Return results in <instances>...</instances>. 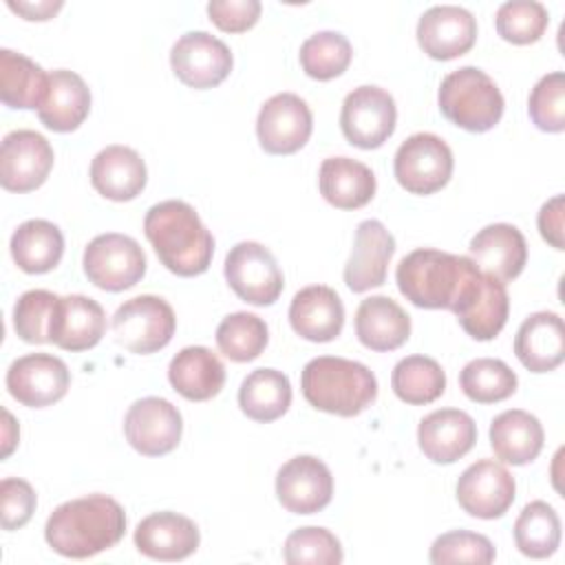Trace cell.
<instances>
[{
	"label": "cell",
	"instance_id": "cell-17",
	"mask_svg": "<svg viewBox=\"0 0 565 565\" xmlns=\"http://www.w3.org/2000/svg\"><path fill=\"white\" fill-rule=\"evenodd\" d=\"M461 329L475 340H492L501 333L510 313V298L505 282L490 274H479L468 282L457 305L452 307Z\"/></svg>",
	"mask_w": 565,
	"mask_h": 565
},
{
	"label": "cell",
	"instance_id": "cell-27",
	"mask_svg": "<svg viewBox=\"0 0 565 565\" xmlns=\"http://www.w3.org/2000/svg\"><path fill=\"white\" fill-rule=\"evenodd\" d=\"M519 362L532 373L554 371L565 358V329L554 311L530 313L514 338Z\"/></svg>",
	"mask_w": 565,
	"mask_h": 565
},
{
	"label": "cell",
	"instance_id": "cell-8",
	"mask_svg": "<svg viewBox=\"0 0 565 565\" xmlns=\"http://www.w3.org/2000/svg\"><path fill=\"white\" fill-rule=\"evenodd\" d=\"M84 274L104 291H124L146 274V254L126 234L106 232L95 236L84 249Z\"/></svg>",
	"mask_w": 565,
	"mask_h": 565
},
{
	"label": "cell",
	"instance_id": "cell-15",
	"mask_svg": "<svg viewBox=\"0 0 565 565\" xmlns=\"http://www.w3.org/2000/svg\"><path fill=\"white\" fill-rule=\"evenodd\" d=\"M71 384L68 366L49 353H29L11 362L7 388L13 399L29 408H44L60 402Z\"/></svg>",
	"mask_w": 565,
	"mask_h": 565
},
{
	"label": "cell",
	"instance_id": "cell-37",
	"mask_svg": "<svg viewBox=\"0 0 565 565\" xmlns=\"http://www.w3.org/2000/svg\"><path fill=\"white\" fill-rule=\"evenodd\" d=\"M514 543L527 558H547L561 545V519L545 501L527 503L514 521Z\"/></svg>",
	"mask_w": 565,
	"mask_h": 565
},
{
	"label": "cell",
	"instance_id": "cell-24",
	"mask_svg": "<svg viewBox=\"0 0 565 565\" xmlns=\"http://www.w3.org/2000/svg\"><path fill=\"white\" fill-rule=\"evenodd\" d=\"M106 331V313L102 305L82 294L60 296L53 320H51V342L64 351H86L93 349Z\"/></svg>",
	"mask_w": 565,
	"mask_h": 565
},
{
	"label": "cell",
	"instance_id": "cell-31",
	"mask_svg": "<svg viewBox=\"0 0 565 565\" xmlns=\"http://www.w3.org/2000/svg\"><path fill=\"white\" fill-rule=\"evenodd\" d=\"M545 433L541 422L521 408H510L499 413L490 424V446L497 459L525 466L539 457L543 450Z\"/></svg>",
	"mask_w": 565,
	"mask_h": 565
},
{
	"label": "cell",
	"instance_id": "cell-12",
	"mask_svg": "<svg viewBox=\"0 0 565 565\" xmlns=\"http://www.w3.org/2000/svg\"><path fill=\"white\" fill-rule=\"evenodd\" d=\"M313 117L307 102L294 93L269 97L256 119L260 148L269 154H294L311 137Z\"/></svg>",
	"mask_w": 565,
	"mask_h": 565
},
{
	"label": "cell",
	"instance_id": "cell-25",
	"mask_svg": "<svg viewBox=\"0 0 565 565\" xmlns=\"http://www.w3.org/2000/svg\"><path fill=\"white\" fill-rule=\"evenodd\" d=\"M291 329L309 342H331L344 327V305L335 289L309 285L289 305Z\"/></svg>",
	"mask_w": 565,
	"mask_h": 565
},
{
	"label": "cell",
	"instance_id": "cell-44",
	"mask_svg": "<svg viewBox=\"0 0 565 565\" xmlns=\"http://www.w3.org/2000/svg\"><path fill=\"white\" fill-rule=\"evenodd\" d=\"M532 124L543 132L565 130V73L554 71L543 75L527 99Z\"/></svg>",
	"mask_w": 565,
	"mask_h": 565
},
{
	"label": "cell",
	"instance_id": "cell-21",
	"mask_svg": "<svg viewBox=\"0 0 565 565\" xmlns=\"http://www.w3.org/2000/svg\"><path fill=\"white\" fill-rule=\"evenodd\" d=\"M417 441L433 463H455L472 450L477 424L466 411L439 408L419 422Z\"/></svg>",
	"mask_w": 565,
	"mask_h": 565
},
{
	"label": "cell",
	"instance_id": "cell-45",
	"mask_svg": "<svg viewBox=\"0 0 565 565\" xmlns=\"http://www.w3.org/2000/svg\"><path fill=\"white\" fill-rule=\"evenodd\" d=\"M430 563L446 565V563H481L488 565L497 558L494 545L488 536L468 532V530H452L437 536L430 545L428 554Z\"/></svg>",
	"mask_w": 565,
	"mask_h": 565
},
{
	"label": "cell",
	"instance_id": "cell-49",
	"mask_svg": "<svg viewBox=\"0 0 565 565\" xmlns=\"http://www.w3.org/2000/svg\"><path fill=\"white\" fill-rule=\"evenodd\" d=\"M9 4V9L11 11H15V13H20L24 20H49V18H53L60 9H62V0H42V2H22V0H18V2H13V0H9L7 2Z\"/></svg>",
	"mask_w": 565,
	"mask_h": 565
},
{
	"label": "cell",
	"instance_id": "cell-13",
	"mask_svg": "<svg viewBox=\"0 0 565 565\" xmlns=\"http://www.w3.org/2000/svg\"><path fill=\"white\" fill-rule=\"evenodd\" d=\"M124 433L137 452L146 457H161L179 446L183 419L172 402L163 397H141L128 408L124 417Z\"/></svg>",
	"mask_w": 565,
	"mask_h": 565
},
{
	"label": "cell",
	"instance_id": "cell-50",
	"mask_svg": "<svg viewBox=\"0 0 565 565\" xmlns=\"http://www.w3.org/2000/svg\"><path fill=\"white\" fill-rule=\"evenodd\" d=\"M4 415V444H2V457H9L11 450L15 448L18 444V424L13 422L11 413L9 411H2Z\"/></svg>",
	"mask_w": 565,
	"mask_h": 565
},
{
	"label": "cell",
	"instance_id": "cell-20",
	"mask_svg": "<svg viewBox=\"0 0 565 565\" xmlns=\"http://www.w3.org/2000/svg\"><path fill=\"white\" fill-rule=\"evenodd\" d=\"M395 254V238L382 221L366 218L355 230L351 256L344 265V282L353 294L384 285L388 263Z\"/></svg>",
	"mask_w": 565,
	"mask_h": 565
},
{
	"label": "cell",
	"instance_id": "cell-10",
	"mask_svg": "<svg viewBox=\"0 0 565 565\" xmlns=\"http://www.w3.org/2000/svg\"><path fill=\"white\" fill-rule=\"evenodd\" d=\"M397 106L388 90L380 86L353 88L340 110V128L351 146L362 150L380 148L395 130Z\"/></svg>",
	"mask_w": 565,
	"mask_h": 565
},
{
	"label": "cell",
	"instance_id": "cell-3",
	"mask_svg": "<svg viewBox=\"0 0 565 565\" xmlns=\"http://www.w3.org/2000/svg\"><path fill=\"white\" fill-rule=\"evenodd\" d=\"M479 267L468 256L430 247L406 254L395 271L399 294L422 309H448L457 305Z\"/></svg>",
	"mask_w": 565,
	"mask_h": 565
},
{
	"label": "cell",
	"instance_id": "cell-48",
	"mask_svg": "<svg viewBox=\"0 0 565 565\" xmlns=\"http://www.w3.org/2000/svg\"><path fill=\"white\" fill-rule=\"evenodd\" d=\"M563 214H565V196L556 194L550 201H545L539 210L536 223L539 232L545 243H550L554 249L563 252L565 249V238H563Z\"/></svg>",
	"mask_w": 565,
	"mask_h": 565
},
{
	"label": "cell",
	"instance_id": "cell-39",
	"mask_svg": "<svg viewBox=\"0 0 565 565\" xmlns=\"http://www.w3.org/2000/svg\"><path fill=\"white\" fill-rule=\"evenodd\" d=\"M269 342V329L263 318L249 311L225 316L216 327V347L232 362L256 360Z\"/></svg>",
	"mask_w": 565,
	"mask_h": 565
},
{
	"label": "cell",
	"instance_id": "cell-7",
	"mask_svg": "<svg viewBox=\"0 0 565 565\" xmlns=\"http://www.w3.org/2000/svg\"><path fill=\"white\" fill-rule=\"evenodd\" d=\"M452 150L433 132H415L395 152L393 172L397 183L411 194H433L452 174Z\"/></svg>",
	"mask_w": 565,
	"mask_h": 565
},
{
	"label": "cell",
	"instance_id": "cell-1",
	"mask_svg": "<svg viewBox=\"0 0 565 565\" xmlns=\"http://www.w3.org/2000/svg\"><path fill=\"white\" fill-rule=\"evenodd\" d=\"M126 532L124 508L106 494H88L57 505L44 525L53 552L66 558H90L115 547Z\"/></svg>",
	"mask_w": 565,
	"mask_h": 565
},
{
	"label": "cell",
	"instance_id": "cell-29",
	"mask_svg": "<svg viewBox=\"0 0 565 565\" xmlns=\"http://www.w3.org/2000/svg\"><path fill=\"white\" fill-rule=\"evenodd\" d=\"M318 185L324 201L333 207L358 210L373 199L377 183L366 163L349 157H329L320 166Z\"/></svg>",
	"mask_w": 565,
	"mask_h": 565
},
{
	"label": "cell",
	"instance_id": "cell-41",
	"mask_svg": "<svg viewBox=\"0 0 565 565\" xmlns=\"http://www.w3.org/2000/svg\"><path fill=\"white\" fill-rule=\"evenodd\" d=\"M494 24L505 42L523 46L536 42L545 33L550 13L536 0H508L497 9Z\"/></svg>",
	"mask_w": 565,
	"mask_h": 565
},
{
	"label": "cell",
	"instance_id": "cell-40",
	"mask_svg": "<svg viewBox=\"0 0 565 565\" xmlns=\"http://www.w3.org/2000/svg\"><path fill=\"white\" fill-rule=\"evenodd\" d=\"M351 42L338 31H318L300 46L302 71L318 82L333 79L351 64Z\"/></svg>",
	"mask_w": 565,
	"mask_h": 565
},
{
	"label": "cell",
	"instance_id": "cell-11",
	"mask_svg": "<svg viewBox=\"0 0 565 565\" xmlns=\"http://www.w3.org/2000/svg\"><path fill=\"white\" fill-rule=\"evenodd\" d=\"M232 64L234 60L227 44L207 31L183 33L170 51L174 75L196 90L218 86L230 75Z\"/></svg>",
	"mask_w": 565,
	"mask_h": 565
},
{
	"label": "cell",
	"instance_id": "cell-4",
	"mask_svg": "<svg viewBox=\"0 0 565 565\" xmlns=\"http://www.w3.org/2000/svg\"><path fill=\"white\" fill-rule=\"evenodd\" d=\"M305 399L331 415L355 417L377 397V380L369 366L355 360L320 355L305 364L300 375Z\"/></svg>",
	"mask_w": 565,
	"mask_h": 565
},
{
	"label": "cell",
	"instance_id": "cell-34",
	"mask_svg": "<svg viewBox=\"0 0 565 565\" xmlns=\"http://www.w3.org/2000/svg\"><path fill=\"white\" fill-rule=\"evenodd\" d=\"M11 256L26 274L51 271L64 254L62 230L44 218H31L18 225L11 236Z\"/></svg>",
	"mask_w": 565,
	"mask_h": 565
},
{
	"label": "cell",
	"instance_id": "cell-26",
	"mask_svg": "<svg viewBox=\"0 0 565 565\" xmlns=\"http://www.w3.org/2000/svg\"><path fill=\"white\" fill-rule=\"evenodd\" d=\"M148 170L141 154L128 146H106L90 161L93 188L110 201H130L146 188Z\"/></svg>",
	"mask_w": 565,
	"mask_h": 565
},
{
	"label": "cell",
	"instance_id": "cell-38",
	"mask_svg": "<svg viewBox=\"0 0 565 565\" xmlns=\"http://www.w3.org/2000/svg\"><path fill=\"white\" fill-rule=\"evenodd\" d=\"M516 373L497 358L470 360L459 373V386L463 395L477 404L503 402L516 391Z\"/></svg>",
	"mask_w": 565,
	"mask_h": 565
},
{
	"label": "cell",
	"instance_id": "cell-46",
	"mask_svg": "<svg viewBox=\"0 0 565 565\" xmlns=\"http://www.w3.org/2000/svg\"><path fill=\"white\" fill-rule=\"evenodd\" d=\"M35 490L29 481L7 477L0 483V523L2 530H18L29 523L35 512Z\"/></svg>",
	"mask_w": 565,
	"mask_h": 565
},
{
	"label": "cell",
	"instance_id": "cell-6",
	"mask_svg": "<svg viewBox=\"0 0 565 565\" xmlns=\"http://www.w3.org/2000/svg\"><path fill=\"white\" fill-rule=\"evenodd\" d=\"M177 329L172 307L159 296H135L126 300L113 316V333L117 344L137 355L163 349Z\"/></svg>",
	"mask_w": 565,
	"mask_h": 565
},
{
	"label": "cell",
	"instance_id": "cell-47",
	"mask_svg": "<svg viewBox=\"0 0 565 565\" xmlns=\"http://www.w3.org/2000/svg\"><path fill=\"white\" fill-rule=\"evenodd\" d=\"M210 20L227 33H243L258 22V0H212L207 4Z\"/></svg>",
	"mask_w": 565,
	"mask_h": 565
},
{
	"label": "cell",
	"instance_id": "cell-35",
	"mask_svg": "<svg viewBox=\"0 0 565 565\" xmlns=\"http://www.w3.org/2000/svg\"><path fill=\"white\" fill-rule=\"evenodd\" d=\"M291 404V384L282 371L256 369L238 388V406L254 422H274Z\"/></svg>",
	"mask_w": 565,
	"mask_h": 565
},
{
	"label": "cell",
	"instance_id": "cell-30",
	"mask_svg": "<svg viewBox=\"0 0 565 565\" xmlns=\"http://www.w3.org/2000/svg\"><path fill=\"white\" fill-rule=\"evenodd\" d=\"M355 335L371 351H395L411 335V318L393 298L371 296L355 311Z\"/></svg>",
	"mask_w": 565,
	"mask_h": 565
},
{
	"label": "cell",
	"instance_id": "cell-33",
	"mask_svg": "<svg viewBox=\"0 0 565 565\" xmlns=\"http://www.w3.org/2000/svg\"><path fill=\"white\" fill-rule=\"evenodd\" d=\"M49 79L51 73L26 55L11 49L0 51V97L4 106L40 110L49 95Z\"/></svg>",
	"mask_w": 565,
	"mask_h": 565
},
{
	"label": "cell",
	"instance_id": "cell-43",
	"mask_svg": "<svg viewBox=\"0 0 565 565\" xmlns=\"http://www.w3.org/2000/svg\"><path fill=\"white\" fill-rule=\"evenodd\" d=\"M57 294L46 289L24 291L13 307V329L29 344L51 342V320L57 305Z\"/></svg>",
	"mask_w": 565,
	"mask_h": 565
},
{
	"label": "cell",
	"instance_id": "cell-28",
	"mask_svg": "<svg viewBox=\"0 0 565 565\" xmlns=\"http://www.w3.org/2000/svg\"><path fill=\"white\" fill-rule=\"evenodd\" d=\"M168 380L181 397L205 402L221 393L225 366L207 347H185L170 360Z\"/></svg>",
	"mask_w": 565,
	"mask_h": 565
},
{
	"label": "cell",
	"instance_id": "cell-14",
	"mask_svg": "<svg viewBox=\"0 0 565 565\" xmlns=\"http://www.w3.org/2000/svg\"><path fill=\"white\" fill-rule=\"evenodd\" d=\"M53 148L35 130H11L0 148V183L9 192L40 188L53 168Z\"/></svg>",
	"mask_w": 565,
	"mask_h": 565
},
{
	"label": "cell",
	"instance_id": "cell-32",
	"mask_svg": "<svg viewBox=\"0 0 565 565\" xmlns=\"http://www.w3.org/2000/svg\"><path fill=\"white\" fill-rule=\"evenodd\" d=\"M90 110V90L86 82L66 68H57L49 79V95L38 110L40 121L53 132H71L82 126Z\"/></svg>",
	"mask_w": 565,
	"mask_h": 565
},
{
	"label": "cell",
	"instance_id": "cell-36",
	"mask_svg": "<svg viewBox=\"0 0 565 565\" xmlns=\"http://www.w3.org/2000/svg\"><path fill=\"white\" fill-rule=\"evenodd\" d=\"M391 388L406 404H430L444 395L446 373L433 358L408 355L395 364L391 373Z\"/></svg>",
	"mask_w": 565,
	"mask_h": 565
},
{
	"label": "cell",
	"instance_id": "cell-16",
	"mask_svg": "<svg viewBox=\"0 0 565 565\" xmlns=\"http://www.w3.org/2000/svg\"><path fill=\"white\" fill-rule=\"evenodd\" d=\"M516 483L510 470L494 459L470 463L457 481V501L470 516L499 519L514 501Z\"/></svg>",
	"mask_w": 565,
	"mask_h": 565
},
{
	"label": "cell",
	"instance_id": "cell-23",
	"mask_svg": "<svg viewBox=\"0 0 565 565\" xmlns=\"http://www.w3.org/2000/svg\"><path fill=\"white\" fill-rule=\"evenodd\" d=\"M470 260L501 282L514 280L527 263L525 236L510 223L486 225L470 241Z\"/></svg>",
	"mask_w": 565,
	"mask_h": 565
},
{
	"label": "cell",
	"instance_id": "cell-22",
	"mask_svg": "<svg viewBox=\"0 0 565 565\" xmlns=\"http://www.w3.org/2000/svg\"><path fill=\"white\" fill-rule=\"evenodd\" d=\"M201 543L199 527L192 519L177 512H154L135 527L137 550L154 561H181L196 552Z\"/></svg>",
	"mask_w": 565,
	"mask_h": 565
},
{
	"label": "cell",
	"instance_id": "cell-2",
	"mask_svg": "<svg viewBox=\"0 0 565 565\" xmlns=\"http://www.w3.org/2000/svg\"><path fill=\"white\" fill-rule=\"evenodd\" d=\"M143 232L161 265L172 274L190 278L207 271L214 238L190 203L170 199L152 205L146 212Z\"/></svg>",
	"mask_w": 565,
	"mask_h": 565
},
{
	"label": "cell",
	"instance_id": "cell-42",
	"mask_svg": "<svg viewBox=\"0 0 565 565\" xmlns=\"http://www.w3.org/2000/svg\"><path fill=\"white\" fill-rule=\"evenodd\" d=\"M282 556L289 565H338L342 563V545L327 527H298L282 547Z\"/></svg>",
	"mask_w": 565,
	"mask_h": 565
},
{
	"label": "cell",
	"instance_id": "cell-5",
	"mask_svg": "<svg viewBox=\"0 0 565 565\" xmlns=\"http://www.w3.org/2000/svg\"><path fill=\"white\" fill-rule=\"evenodd\" d=\"M437 102L441 115L468 132L494 128L505 106L494 79L477 66H461L448 73L439 84Z\"/></svg>",
	"mask_w": 565,
	"mask_h": 565
},
{
	"label": "cell",
	"instance_id": "cell-18",
	"mask_svg": "<svg viewBox=\"0 0 565 565\" xmlns=\"http://www.w3.org/2000/svg\"><path fill=\"white\" fill-rule=\"evenodd\" d=\"M276 497L294 514H316L331 503V470L313 455H298L278 470Z\"/></svg>",
	"mask_w": 565,
	"mask_h": 565
},
{
	"label": "cell",
	"instance_id": "cell-9",
	"mask_svg": "<svg viewBox=\"0 0 565 565\" xmlns=\"http://www.w3.org/2000/svg\"><path fill=\"white\" fill-rule=\"evenodd\" d=\"M223 271L232 291L256 307L274 305L285 287L274 254L256 241L236 243L225 256Z\"/></svg>",
	"mask_w": 565,
	"mask_h": 565
},
{
	"label": "cell",
	"instance_id": "cell-19",
	"mask_svg": "<svg viewBox=\"0 0 565 565\" xmlns=\"http://www.w3.org/2000/svg\"><path fill=\"white\" fill-rule=\"evenodd\" d=\"M477 40V20L457 4H435L417 22V42L433 60H455L472 49Z\"/></svg>",
	"mask_w": 565,
	"mask_h": 565
}]
</instances>
